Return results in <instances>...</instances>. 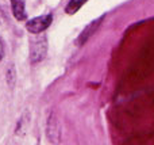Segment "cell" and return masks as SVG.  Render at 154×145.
I'll list each match as a JSON object with an SVG mask.
<instances>
[{"label": "cell", "instance_id": "1", "mask_svg": "<svg viewBox=\"0 0 154 145\" xmlns=\"http://www.w3.org/2000/svg\"><path fill=\"white\" fill-rule=\"evenodd\" d=\"M48 52V41L46 35L42 37H34L30 39V60L32 64L39 62L43 60Z\"/></svg>", "mask_w": 154, "mask_h": 145}, {"label": "cell", "instance_id": "2", "mask_svg": "<svg viewBox=\"0 0 154 145\" xmlns=\"http://www.w3.org/2000/svg\"><path fill=\"white\" fill-rule=\"evenodd\" d=\"M53 22V15L48 14V15H41V16H35V18L30 19L26 23V29L29 33L31 34H41L43 33Z\"/></svg>", "mask_w": 154, "mask_h": 145}, {"label": "cell", "instance_id": "3", "mask_svg": "<svg viewBox=\"0 0 154 145\" xmlns=\"http://www.w3.org/2000/svg\"><path fill=\"white\" fill-rule=\"evenodd\" d=\"M101 20H103V16H101V18H97L96 20H93V22H91V23L88 24V26L81 31V34L79 35V38H77V42H76L77 45H79V46L84 45V43L91 38V35H92L93 33L96 31V29L100 26Z\"/></svg>", "mask_w": 154, "mask_h": 145}, {"label": "cell", "instance_id": "4", "mask_svg": "<svg viewBox=\"0 0 154 145\" xmlns=\"http://www.w3.org/2000/svg\"><path fill=\"white\" fill-rule=\"evenodd\" d=\"M11 2V11L12 15L15 16L16 20H26L27 14L26 8H24V0H10Z\"/></svg>", "mask_w": 154, "mask_h": 145}, {"label": "cell", "instance_id": "5", "mask_svg": "<svg viewBox=\"0 0 154 145\" xmlns=\"http://www.w3.org/2000/svg\"><path fill=\"white\" fill-rule=\"evenodd\" d=\"M48 137L50 141L56 143L60 137V128H58V122H57L56 117L51 114L48 119Z\"/></svg>", "mask_w": 154, "mask_h": 145}, {"label": "cell", "instance_id": "6", "mask_svg": "<svg viewBox=\"0 0 154 145\" xmlns=\"http://www.w3.org/2000/svg\"><path fill=\"white\" fill-rule=\"evenodd\" d=\"M87 2L88 0H70L66 4V7H65V12H66L68 15H73V14H76Z\"/></svg>", "mask_w": 154, "mask_h": 145}, {"label": "cell", "instance_id": "7", "mask_svg": "<svg viewBox=\"0 0 154 145\" xmlns=\"http://www.w3.org/2000/svg\"><path fill=\"white\" fill-rule=\"evenodd\" d=\"M5 79H7V83L10 84V87H14V84H15V79H16L15 67H14V65H10V68L7 69V73H5Z\"/></svg>", "mask_w": 154, "mask_h": 145}, {"label": "cell", "instance_id": "8", "mask_svg": "<svg viewBox=\"0 0 154 145\" xmlns=\"http://www.w3.org/2000/svg\"><path fill=\"white\" fill-rule=\"evenodd\" d=\"M3 56H4V45H3V41L0 38V60L3 58Z\"/></svg>", "mask_w": 154, "mask_h": 145}, {"label": "cell", "instance_id": "9", "mask_svg": "<svg viewBox=\"0 0 154 145\" xmlns=\"http://www.w3.org/2000/svg\"><path fill=\"white\" fill-rule=\"evenodd\" d=\"M4 18H5V16H4V14H3L2 8H0V24H2V22L4 20Z\"/></svg>", "mask_w": 154, "mask_h": 145}]
</instances>
